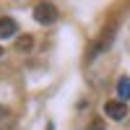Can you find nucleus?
I'll list each match as a JSON object with an SVG mask.
<instances>
[{
    "instance_id": "nucleus-7",
    "label": "nucleus",
    "mask_w": 130,
    "mask_h": 130,
    "mask_svg": "<svg viewBox=\"0 0 130 130\" xmlns=\"http://www.w3.org/2000/svg\"><path fill=\"white\" fill-rule=\"evenodd\" d=\"M89 130H104V120H99V117H96V120L89 125Z\"/></svg>"
},
{
    "instance_id": "nucleus-8",
    "label": "nucleus",
    "mask_w": 130,
    "mask_h": 130,
    "mask_svg": "<svg viewBox=\"0 0 130 130\" xmlns=\"http://www.w3.org/2000/svg\"><path fill=\"white\" fill-rule=\"evenodd\" d=\"M8 117H10V112L5 109V107H0V122H5V120H8Z\"/></svg>"
},
{
    "instance_id": "nucleus-3",
    "label": "nucleus",
    "mask_w": 130,
    "mask_h": 130,
    "mask_svg": "<svg viewBox=\"0 0 130 130\" xmlns=\"http://www.w3.org/2000/svg\"><path fill=\"white\" fill-rule=\"evenodd\" d=\"M112 39H115V24H109V26H107V29L102 31V34H99V39H96V44H94V47L89 50V57H94L96 52H104L107 47L112 44Z\"/></svg>"
},
{
    "instance_id": "nucleus-9",
    "label": "nucleus",
    "mask_w": 130,
    "mask_h": 130,
    "mask_svg": "<svg viewBox=\"0 0 130 130\" xmlns=\"http://www.w3.org/2000/svg\"><path fill=\"white\" fill-rule=\"evenodd\" d=\"M0 57H3V47H0Z\"/></svg>"
},
{
    "instance_id": "nucleus-5",
    "label": "nucleus",
    "mask_w": 130,
    "mask_h": 130,
    "mask_svg": "<svg viewBox=\"0 0 130 130\" xmlns=\"http://www.w3.org/2000/svg\"><path fill=\"white\" fill-rule=\"evenodd\" d=\"M16 50L18 52H31V50H34V37H31V34L16 37Z\"/></svg>"
},
{
    "instance_id": "nucleus-4",
    "label": "nucleus",
    "mask_w": 130,
    "mask_h": 130,
    "mask_svg": "<svg viewBox=\"0 0 130 130\" xmlns=\"http://www.w3.org/2000/svg\"><path fill=\"white\" fill-rule=\"evenodd\" d=\"M16 31H18V24H16L10 16H3V18H0V39L16 37Z\"/></svg>"
},
{
    "instance_id": "nucleus-1",
    "label": "nucleus",
    "mask_w": 130,
    "mask_h": 130,
    "mask_svg": "<svg viewBox=\"0 0 130 130\" xmlns=\"http://www.w3.org/2000/svg\"><path fill=\"white\" fill-rule=\"evenodd\" d=\"M57 8L50 3V0H42V3H37L34 5V21L37 24H42V26H52L57 21Z\"/></svg>"
},
{
    "instance_id": "nucleus-2",
    "label": "nucleus",
    "mask_w": 130,
    "mask_h": 130,
    "mask_svg": "<svg viewBox=\"0 0 130 130\" xmlns=\"http://www.w3.org/2000/svg\"><path fill=\"white\" fill-rule=\"evenodd\" d=\"M104 115L109 117V120H115V122H122L127 117V104L120 102V99H112V102L104 104Z\"/></svg>"
},
{
    "instance_id": "nucleus-6",
    "label": "nucleus",
    "mask_w": 130,
    "mask_h": 130,
    "mask_svg": "<svg viewBox=\"0 0 130 130\" xmlns=\"http://www.w3.org/2000/svg\"><path fill=\"white\" fill-rule=\"evenodd\" d=\"M117 99H120V102H127L130 99V78H127V75L117 81Z\"/></svg>"
}]
</instances>
